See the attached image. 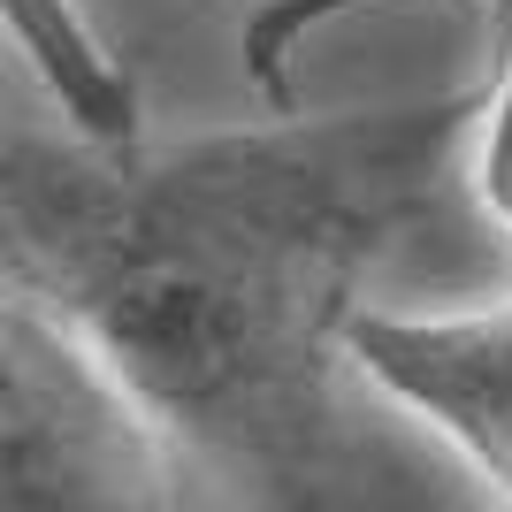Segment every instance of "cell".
Instances as JSON below:
<instances>
[{
  "instance_id": "6da1fadb",
  "label": "cell",
  "mask_w": 512,
  "mask_h": 512,
  "mask_svg": "<svg viewBox=\"0 0 512 512\" xmlns=\"http://www.w3.org/2000/svg\"><path fill=\"white\" fill-rule=\"evenodd\" d=\"M482 92L100 146L8 123L0 268L192 444L283 512L337 482L344 329L367 268L474 146Z\"/></svg>"
},
{
  "instance_id": "7a4b0ae2",
  "label": "cell",
  "mask_w": 512,
  "mask_h": 512,
  "mask_svg": "<svg viewBox=\"0 0 512 512\" xmlns=\"http://www.w3.org/2000/svg\"><path fill=\"white\" fill-rule=\"evenodd\" d=\"M0 512H199L192 444L23 291L0 306Z\"/></svg>"
},
{
  "instance_id": "3957f363",
  "label": "cell",
  "mask_w": 512,
  "mask_h": 512,
  "mask_svg": "<svg viewBox=\"0 0 512 512\" xmlns=\"http://www.w3.org/2000/svg\"><path fill=\"white\" fill-rule=\"evenodd\" d=\"M344 360L375 398L428 421L512 505V299L459 314L360 306L344 329Z\"/></svg>"
},
{
  "instance_id": "277c9868",
  "label": "cell",
  "mask_w": 512,
  "mask_h": 512,
  "mask_svg": "<svg viewBox=\"0 0 512 512\" xmlns=\"http://www.w3.org/2000/svg\"><path fill=\"white\" fill-rule=\"evenodd\" d=\"M0 23H8L16 54L31 62L46 107L77 138H100V146H138L146 138L138 92H130L123 62L107 54V39L77 16V0H0Z\"/></svg>"
},
{
  "instance_id": "5b68a950",
  "label": "cell",
  "mask_w": 512,
  "mask_h": 512,
  "mask_svg": "<svg viewBox=\"0 0 512 512\" xmlns=\"http://www.w3.org/2000/svg\"><path fill=\"white\" fill-rule=\"evenodd\" d=\"M467 184L490 207V222L512 237V0H497V69L482 85V123L467 146Z\"/></svg>"
},
{
  "instance_id": "8992f818",
  "label": "cell",
  "mask_w": 512,
  "mask_h": 512,
  "mask_svg": "<svg viewBox=\"0 0 512 512\" xmlns=\"http://www.w3.org/2000/svg\"><path fill=\"white\" fill-rule=\"evenodd\" d=\"M344 8H367V0H260L253 23H245V77L268 107H283V62H291V46L306 31H321L329 16Z\"/></svg>"
}]
</instances>
